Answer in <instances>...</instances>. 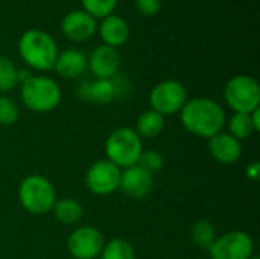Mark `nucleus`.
<instances>
[{"mask_svg": "<svg viewBox=\"0 0 260 259\" xmlns=\"http://www.w3.org/2000/svg\"><path fill=\"white\" fill-rule=\"evenodd\" d=\"M190 238L195 246L204 250H210L215 240L218 238L215 226L207 220H198L190 229Z\"/></svg>", "mask_w": 260, "mask_h": 259, "instance_id": "20", "label": "nucleus"}, {"mask_svg": "<svg viewBox=\"0 0 260 259\" xmlns=\"http://www.w3.org/2000/svg\"><path fill=\"white\" fill-rule=\"evenodd\" d=\"M259 172H260V163L257 160H254V162H251L248 166H247V177L250 179V180H257L259 179Z\"/></svg>", "mask_w": 260, "mask_h": 259, "instance_id": "28", "label": "nucleus"}, {"mask_svg": "<svg viewBox=\"0 0 260 259\" xmlns=\"http://www.w3.org/2000/svg\"><path fill=\"white\" fill-rule=\"evenodd\" d=\"M101 259H136L134 247L122 238H113L105 243L101 255Z\"/></svg>", "mask_w": 260, "mask_h": 259, "instance_id": "22", "label": "nucleus"}, {"mask_svg": "<svg viewBox=\"0 0 260 259\" xmlns=\"http://www.w3.org/2000/svg\"><path fill=\"white\" fill-rule=\"evenodd\" d=\"M209 253L212 259H250L254 255V241L244 231H230L215 240Z\"/></svg>", "mask_w": 260, "mask_h": 259, "instance_id": "8", "label": "nucleus"}, {"mask_svg": "<svg viewBox=\"0 0 260 259\" xmlns=\"http://www.w3.org/2000/svg\"><path fill=\"white\" fill-rule=\"evenodd\" d=\"M88 67L96 79H113L120 69V53L117 49L99 44L87 56Z\"/></svg>", "mask_w": 260, "mask_h": 259, "instance_id": "12", "label": "nucleus"}, {"mask_svg": "<svg viewBox=\"0 0 260 259\" xmlns=\"http://www.w3.org/2000/svg\"><path fill=\"white\" fill-rule=\"evenodd\" d=\"M163 128H165V118L155 113L154 110H146L137 118L134 131L143 140V139L157 137L163 131Z\"/></svg>", "mask_w": 260, "mask_h": 259, "instance_id": "18", "label": "nucleus"}, {"mask_svg": "<svg viewBox=\"0 0 260 259\" xmlns=\"http://www.w3.org/2000/svg\"><path fill=\"white\" fill-rule=\"evenodd\" d=\"M187 102L186 87L175 79H166L155 84L149 93L151 110L165 116L180 113L184 104Z\"/></svg>", "mask_w": 260, "mask_h": 259, "instance_id": "7", "label": "nucleus"}, {"mask_svg": "<svg viewBox=\"0 0 260 259\" xmlns=\"http://www.w3.org/2000/svg\"><path fill=\"white\" fill-rule=\"evenodd\" d=\"M227 125H229V134H232L238 140H245L256 133L251 122V116L248 113H233Z\"/></svg>", "mask_w": 260, "mask_h": 259, "instance_id": "21", "label": "nucleus"}, {"mask_svg": "<svg viewBox=\"0 0 260 259\" xmlns=\"http://www.w3.org/2000/svg\"><path fill=\"white\" fill-rule=\"evenodd\" d=\"M180 121L190 134L209 140L224 131L227 116L218 101L203 96L187 99L180 111Z\"/></svg>", "mask_w": 260, "mask_h": 259, "instance_id": "1", "label": "nucleus"}, {"mask_svg": "<svg viewBox=\"0 0 260 259\" xmlns=\"http://www.w3.org/2000/svg\"><path fill=\"white\" fill-rule=\"evenodd\" d=\"M53 214L56 217V220L62 224L72 226L81 221L82 215H84V209L82 205L75 200V198H61L56 200L53 205Z\"/></svg>", "mask_w": 260, "mask_h": 259, "instance_id": "19", "label": "nucleus"}, {"mask_svg": "<svg viewBox=\"0 0 260 259\" xmlns=\"http://www.w3.org/2000/svg\"><path fill=\"white\" fill-rule=\"evenodd\" d=\"M134 8L145 17H154L161 9V0H134Z\"/></svg>", "mask_w": 260, "mask_h": 259, "instance_id": "27", "label": "nucleus"}, {"mask_svg": "<svg viewBox=\"0 0 260 259\" xmlns=\"http://www.w3.org/2000/svg\"><path fill=\"white\" fill-rule=\"evenodd\" d=\"M17 49L23 63L37 72L53 70V64L59 53L53 37L38 27L24 31L18 40Z\"/></svg>", "mask_w": 260, "mask_h": 259, "instance_id": "2", "label": "nucleus"}, {"mask_svg": "<svg viewBox=\"0 0 260 259\" xmlns=\"http://www.w3.org/2000/svg\"><path fill=\"white\" fill-rule=\"evenodd\" d=\"M20 205L32 215H44L53 209L56 202V191L50 180L43 176L32 174L24 177L17 191Z\"/></svg>", "mask_w": 260, "mask_h": 259, "instance_id": "4", "label": "nucleus"}, {"mask_svg": "<svg viewBox=\"0 0 260 259\" xmlns=\"http://www.w3.org/2000/svg\"><path fill=\"white\" fill-rule=\"evenodd\" d=\"M122 169L110 160H96L85 172V186L94 195H110L119 191Z\"/></svg>", "mask_w": 260, "mask_h": 259, "instance_id": "9", "label": "nucleus"}, {"mask_svg": "<svg viewBox=\"0 0 260 259\" xmlns=\"http://www.w3.org/2000/svg\"><path fill=\"white\" fill-rule=\"evenodd\" d=\"M18 85V69L8 58L0 55V92L8 93Z\"/></svg>", "mask_w": 260, "mask_h": 259, "instance_id": "23", "label": "nucleus"}, {"mask_svg": "<svg viewBox=\"0 0 260 259\" xmlns=\"http://www.w3.org/2000/svg\"><path fill=\"white\" fill-rule=\"evenodd\" d=\"M152 185H154V176H151L139 165L125 168L120 172L119 191L129 198L134 200L145 198L151 192Z\"/></svg>", "mask_w": 260, "mask_h": 259, "instance_id": "13", "label": "nucleus"}, {"mask_svg": "<svg viewBox=\"0 0 260 259\" xmlns=\"http://www.w3.org/2000/svg\"><path fill=\"white\" fill-rule=\"evenodd\" d=\"M105 246L104 235L93 226H81L75 229L67 238L69 253L75 259L99 258Z\"/></svg>", "mask_w": 260, "mask_h": 259, "instance_id": "10", "label": "nucleus"}, {"mask_svg": "<svg viewBox=\"0 0 260 259\" xmlns=\"http://www.w3.org/2000/svg\"><path fill=\"white\" fill-rule=\"evenodd\" d=\"M61 34L75 43H82L90 40L98 29V20L93 18L82 9H75L67 12L59 23Z\"/></svg>", "mask_w": 260, "mask_h": 259, "instance_id": "11", "label": "nucleus"}, {"mask_svg": "<svg viewBox=\"0 0 260 259\" xmlns=\"http://www.w3.org/2000/svg\"><path fill=\"white\" fill-rule=\"evenodd\" d=\"M20 113L15 101L6 95L0 96V125L3 127H11L17 122Z\"/></svg>", "mask_w": 260, "mask_h": 259, "instance_id": "25", "label": "nucleus"}, {"mask_svg": "<svg viewBox=\"0 0 260 259\" xmlns=\"http://www.w3.org/2000/svg\"><path fill=\"white\" fill-rule=\"evenodd\" d=\"M139 166H142L145 171H148L151 176H155L157 172H160V169L163 168L165 165V159L163 156L158 153V151H154V150H148L142 153L140 159H139Z\"/></svg>", "mask_w": 260, "mask_h": 259, "instance_id": "26", "label": "nucleus"}, {"mask_svg": "<svg viewBox=\"0 0 260 259\" xmlns=\"http://www.w3.org/2000/svg\"><path fill=\"white\" fill-rule=\"evenodd\" d=\"M117 3L119 0H81L82 11H85L96 20H102L114 14Z\"/></svg>", "mask_w": 260, "mask_h": 259, "instance_id": "24", "label": "nucleus"}, {"mask_svg": "<svg viewBox=\"0 0 260 259\" xmlns=\"http://www.w3.org/2000/svg\"><path fill=\"white\" fill-rule=\"evenodd\" d=\"M117 95V85L113 79H94L93 82H84L79 87V96L84 101L105 105L110 104Z\"/></svg>", "mask_w": 260, "mask_h": 259, "instance_id": "17", "label": "nucleus"}, {"mask_svg": "<svg viewBox=\"0 0 260 259\" xmlns=\"http://www.w3.org/2000/svg\"><path fill=\"white\" fill-rule=\"evenodd\" d=\"M209 151L218 163L233 165L242 157V143L232 134L221 131L209 139Z\"/></svg>", "mask_w": 260, "mask_h": 259, "instance_id": "15", "label": "nucleus"}, {"mask_svg": "<svg viewBox=\"0 0 260 259\" xmlns=\"http://www.w3.org/2000/svg\"><path fill=\"white\" fill-rule=\"evenodd\" d=\"M143 153V140L129 127L116 128L105 140L107 160L120 169L134 166Z\"/></svg>", "mask_w": 260, "mask_h": 259, "instance_id": "5", "label": "nucleus"}, {"mask_svg": "<svg viewBox=\"0 0 260 259\" xmlns=\"http://www.w3.org/2000/svg\"><path fill=\"white\" fill-rule=\"evenodd\" d=\"M250 116H251L253 127H254V130H256V133H257V131H260V107L259 108H256L254 111H251Z\"/></svg>", "mask_w": 260, "mask_h": 259, "instance_id": "29", "label": "nucleus"}, {"mask_svg": "<svg viewBox=\"0 0 260 259\" xmlns=\"http://www.w3.org/2000/svg\"><path fill=\"white\" fill-rule=\"evenodd\" d=\"M96 34L102 40V44L119 49L129 38V24L123 17L111 14L98 23Z\"/></svg>", "mask_w": 260, "mask_h": 259, "instance_id": "14", "label": "nucleus"}, {"mask_svg": "<svg viewBox=\"0 0 260 259\" xmlns=\"http://www.w3.org/2000/svg\"><path fill=\"white\" fill-rule=\"evenodd\" d=\"M62 98L61 87L56 81L44 75H30L20 84V99L23 105L34 113L53 111Z\"/></svg>", "mask_w": 260, "mask_h": 259, "instance_id": "3", "label": "nucleus"}, {"mask_svg": "<svg viewBox=\"0 0 260 259\" xmlns=\"http://www.w3.org/2000/svg\"><path fill=\"white\" fill-rule=\"evenodd\" d=\"M250 259H260V258H259V256H256V255H253V256H251Z\"/></svg>", "mask_w": 260, "mask_h": 259, "instance_id": "30", "label": "nucleus"}, {"mask_svg": "<svg viewBox=\"0 0 260 259\" xmlns=\"http://www.w3.org/2000/svg\"><path fill=\"white\" fill-rule=\"evenodd\" d=\"M88 67L87 55L78 49H66L58 53L53 70L64 79H78Z\"/></svg>", "mask_w": 260, "mask_h": 259, "instance_id": "16", "label": "nucleus"}, {"mask_svg": "<svg viewBox=\"0 0 260 259\" xmlns=\"http://www.w3.org/2000/svg\"><path fill=\"white\" fill-rule=\"evenodd\" d=\"M224 99L233 113H251L260 107V85L250 75H235L224 87Z\"/></svg>", "mask_w": 260, "mask_h": 259, "instance_id": "6", "label": "nucleus"}]
</instances>
